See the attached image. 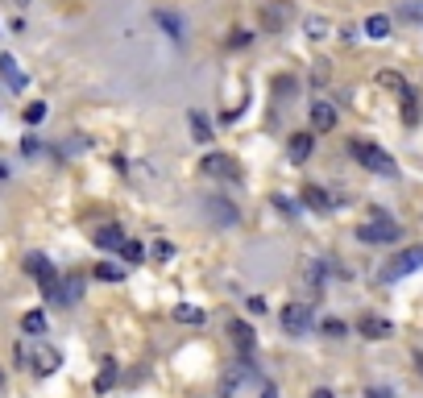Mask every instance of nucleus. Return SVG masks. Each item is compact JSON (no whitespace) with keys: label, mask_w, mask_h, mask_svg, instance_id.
<instances>
[{"label":"nucleus","mask_w":423,"mask_h":398,"mask_svg":"<svg viewBox=\"0 0 423 398\" xmlns=\"http://www.w3.org/2000/svg\"><path fill=\"white\" fill-rule=\"evenodd\" d=\"M116 378H120L116 361H112V357H104V361H100V374H96V395H108V390L116 386Z\"/></svg>","instance_id":"obj_19"},{"label":"nucleus","mask_w":423,"mask_h":398,"mask_svg":"<svg viewBox=\"0 0 423 398\" xmlns=\"http://www.w3.org/2000/svg\"><path fill=\"white\" fill-rule=\"evenodd\" d=\"M204 174H212V179H237V162L228 154H208L204 158Z\"/></svg>","instance_id":"obj_11"},{"label":"nucleus","mask_w":423,"mask_h":398,"mask_svg":"<svg viewBox=\"0 0 423 398\" xmlns=\"http://www.w3.org/2000/svg\"><path fill=\"white\" fill-rule=\"evenodd\" d=\"M58 365H62V353H58V349H50V345L33 349V374H42V378H46V374H54Z\"/></svg>","instance_id":"obj_13"},{"label":"nucleus","mask_w":423,"mask_h":398,"mask_svg":"<svg viewBox=\"0 0 423 398\" xmlns=\"http://www.w3.org/2000/svg\"><path fill=\"white\" fill-rule=\"evenodd\" d=\"M366 37H374V42H386L390 37V29H395V21L386 17V12H374V17H366Z\"/></svg>","instance_id":"obj_14"},{"label":"nucleus","mask_w":423,"mask_h":398,"mask_svg":"<svg viewBox=\"0 0 423 398\" xmlns=\"http://www.w3.org/2000/svg\"><path fill=\"white\" fill-rule=\"evenodd\" d=\"M245 311H249V316H266V299H262V295H249V299H245Z\"/></svg>","instance_id":"obj_33"},{"label":"nucleus","mask_w":423,"mask_h":398,"mask_svg":"<svg viewBox=\"0 0 423 398\" xmlns=\"http://www.w3.org/2000/svg\"><path fill=\"white\" fill-rule=\"evenodd\" d=\"M312 154V133H295L291 137V162H303Z\"/></svg>","instance_id":"obj_23"},{"label":"nucleus","mask_w":423,"mask_h":398,"mask_svg":"<svg viewBox=\"0 0 423 398\" xmlns=\"http://www.w3.org/2000/svg\"><path fill=\"white\" fill-rule=\"evenodd\" d=\"M357 332H361L366 341H386V336H395V324H390L386 316L366 311V316H361V324H357Z\"/></svg>","instance_id":"obj_9"},{"label":"nucleus","mask_w":423,"mask_h":398,"mask_svg":"<svg viewBox=\"0 0 423 398\" xmlns=\"http://www.w3.org/2000/svg\"><path fill=\"white\" fill-rule=\"evenodd\" d=\"M4 174H8V170H4V166H0V179H4Z\"/></svg>","instance_id":"obj_40"},{"label":"nucleus","mask_w":423,"mask_h":398,"mask_svg":"<svg viewBox=\"0 0 423 398\" xmlns=\"http://www.w3.org/2000/svg\"><path fill=\"white\" fill-rule=\"evenodd\" d=\"M228 46H233V50H241V46H249V33H245V29H233V37H228Z\"/></svg>","instance_id":"obj_36"},{"label":"nucleus","mask_w":423,"mask_h":398,"mask_svg":"<svg viewBox=\"0 0 423 398\" xmlns=\"http://www.w3.org/2000/svg\"><path fill=\"white\" fill-rule=\"evenodd\" d=\"M120 257H125V262H129V266H137V262H141V257H145V249H141V245H137V241H125V245H120Z\"/></svg>","instance_id":"obj_29"},{"label":"nucleus","mask_w":423,"mask_h":398,"mask_svg":"<svg viewBox=\"0 0 423 398\" xmlns=\"http://www.w3.org/2000/svg\"><path fill=\"white\" fill-rule=\"evenodd\" d=\"M303 29H307V37H328V17H320V12H312V17L303 21Z\"/></svg>","instance_id":"obj_24"},{"label":"nucleus","mask_w":423,"mask_h":398,"mask_svg":"<svg viewBox=\"0 0 423 398\" xmlns=\"http://www.w3.org/2000/svg\"><path fill=\"white\" fill-rule=\"evenodd\" d=\"M228 341H233V349L241 353V357H253V345H258V336H253V328L245 324V320H228Z\"/></svg>","instance_id":"obj_8"},{"label":"nucleus","mask_w":423,"mask_h":398,"mask_svg":"<svg viewBox=\"0 0 423 398\" xmlns=\"http://www.w3.org/2000/svg\"><path fill=\"white\" fill-rule=\"evenodd\" d=\"M399 17H403V21L423 25V0H403V4H399Z\"/></svg>","instance_id":"obj_28"},{"label":"nucleus","mask_w":423,"mask_h":398,"mask_svg":"<svg viewBox=\"0 0 423 398\" xmlns=\"http://www.w3.org/2000/svg\"><path fill=\"white\" fill-rule=\"evenodd\" d=\"M282 332H287V336H307V332H312V303H307V299L282 307Z\"/></svg>","instance_id":"obj_6"},{"label":"nucleus","mask_w":423,"mask_h":398,"mask_svg":"<svg viewBox=\"0 0 423 398\" xmlns=\"http://www.w3.org/2000/svg\"><path fill=\"white\" fill-rule=\"evenodd\" d=\"M191 137H195V141H208V137H212V125H208L204 112H191Z\"/></svg>","instance_id":"obj_25"},{"label":"nucleus","mask_w":423,"mask_h":398,"mask_svg":"<svg viewBox=\"0 0 423 398\" xmlns=\"http://www.w3.org/2000/svg\"><path fill=\"white\" fill-rule=\"evenodd\" d=\"M295 21V4L291 0H266L262 4V29L266 33H282Z\"/></svg>","instance_id":"obj_5"},{"label":"nucleus","mask_w":423,"mask_h":398,"mask_svg":"<svg viewBox=\"0 0 423 398\" xmlns=\"http://www.w3.org/2000/svg\"><path fill=\"white\" fill-rule=\"evenodd\" d=\"M0 386H4V370H0Z\"/></svg>","instance_id":"obj_41"},{"label":"nucleus","mask_w":423,"mask_h":398,"mask_svg":"<svg viewBox=\"0 0 423 398\" xmlns=\"http://www.w3.org/2000/svg\"><path fill=\"white\" fill-rule=\"evenodd\" d=\"M328 262H307L303 266V282H307V291H324V282H328Z\"/></svg>","instance_id":"obj_17"},{"label":"nucleus","mask_w":423,"mask_h":398,"mask_svg":"<svg viewBox=\"0 0 423 398\" xmlns=\"http://www.w3.org/2000/svg\"><path fill=\"white\" fill-rule=\"evenodd\" d=\"M415 270H423V245H407V249H399V253L386 262L382 278L395 282V278H407V274H415Z\"/></svg>","instance_id":"obj_4"},{"label":"nucleus","mask_w":423,"mask_h":398,"mask_svg":"<svg viewBox=\"0 0 423 398\" xmlns=\"http://www.w3.org/2000/svg\"><path fill=\"white\" fill-rule=\"evenodd\" d=\"M96 278H104V282H120V278H125V270H120V266H112V262H104V266H96Z\"/></svg>","instance_id":"obj_30"},{"label":"nucleus","mask_w":423,"mask_h":398,"mask_svg":"<svg viewBox=\"0 0 423 398\" xmlns=\"http://www.w3.org/2000/svg\"><path fill=\"white\" fill-rule=\"evenodd\" d=\"M42 116H46V104H29L25 108V125H37Z\"/></svg>","instance_id":"obj_34"},{"label":"nucleus","mask_w":423,"mask_h":398,"mask_svg":"<svg viewBox=\"0 0 423 398\" xmlns=\"http://www.w3.org/2000/svg\"><path fill=\"white\" fill-rule=\"evenodd\" d=\"M91 241H96L100 249H120V245H125L129 237H125V233H120L116 224H100V228L91 233Z\"/></svg>","instance_id":"obj_15"},{"label":"nucleus","mask_w":423,"mask_h":398,"mask_svg":"<svg viewBox=\"0 0 423 398\" xmlns=\"http://www.w3.org/2000/svg\"><path fill=\"white\" fill-rule=\"evenodd\" d=\"M332 125H336V108L328 100H312V129L316 133H328Z\"/></svg>","instance_id":"obj_12"},{"label":"nucleus","mask_w":423,"mask_h":398,"mask_svg":"<svg viewBox=\"0 0 423 398\" xmlns=\"http://www.w3.org/2000/svg\"><path fill=\"white\" fill-rule=\"evenodd\" d=\"M0 75H4V83H8L12 91H21V87H25V71L17 66V58H12V54H0Z\"/></svg>","instance_id":"obj_16"},{"label":"nucleus","mask_w":423,"mask_h":398,"mask_svg":"<svg viewBox=\"0 0 423 398\" xmlns=\"http://www.w3.org/2000/svg\"><path fill=\"white\" fill-rule=\"evenodd\" d=\"M258 398H278V386H274V382H262V386H258Z\"/></svg>","instance_id":"obj_37"},{"label":"nucleus","mask_w":423,"mask_h":398,"mask_svg":"<svg viewBox=\"0 0 423 398\" xmlns=\"http://www.w3.org/2000/svg\"><path fill=\"white\" fill-rule=\"evenodd\" d=\"M399 100H403V120H407V125H420V96H415V91L407 87V91H403Z\"/></svg>","instance_id":"obj_22"},{"label":"nucleus","mask_w":423,"mask_h":398,"mask_svg":"<svg viewBox=\"0 0 423 398\" xmlns=\"http://www.w3.org/2000/svg\"><path fill=\"white\" fill-rule=\"evenodd\" d=\"M357 241H366V245H395L399 241V224L386 212H370V220L357 224Z\"/></svg>","instance_id":"obj_2"},{"label":"nucleus","mask_w":423,"mask_h":398,"mask_svg":"<svg viewBox=\"0 0 423 398\" xmlns=\"http://www.w3.org/2000/svg\"><path fill=\"white\" fill-rule=\"evenodd\" d=\"M154 21H158V29H162L170 42H183V37H187V21H183L174 8H158V12H154Z\"/></svg>","instance_id":"obj_10"},{"label":"nucleus","mask_w":423,"mask_h":398,"mask_svg":"<svg viewBox=\"0 0 423 398\" xmlns=\"http://www.w3.org/2000/svg\"><path fill=\"white\" fill-rule=\"evenodd\" d=\"M21 332L37 341V336L46 332V311H42V307H33V311H25V316H21Z\"/></svg>","instance_id":"obj_20"},{"label":"nucleus","mask_w":423,"mask_h":398,"mask_svg":"<svg viewBox=\"0 0 423 398\" xmlns=\"http://www.w3.org/2000/svg\"><path fill=\"white\" fill-rule=\"evenodd\" d=\"M320 332H324V336H332V341H341V336H349V328H345V320H324V324H320Z\"/></svg>","instance_id":"obj_31"},{"label":"nucleus","mask_w":423,"mask_h":398,"mask_svg":"<svg viewBox=\"0 0 423 398\" xmlns=\"http://www.w3.org/2000/svg\"><path fill=\"white\" fill-rule=\"evenodd\" d=\"M79 299H83V278H79V274H66V278H62V291H58V303H62V307H75Z\"/></svg>","instance_id":"obj_18"},{"label":"nucleus","mask_w":423,"mask_h":398,"mask_svg":"<svg viewBox=\"0 0 423 398\" xmlns=\"http://www.w3.org/2000/svg\"><path fill=\"white\" fill-rule=\"evenodd\" d=\"M258 386H262L258 365H253L249 357H241L237 365H228V374H224V382H220V395L224 398H241L245 390H258Z\"/></svg>","instance_id":"obj_1"},{"label":"nucleus","mask_w":423,"mask_h":398,"mask_svg":"<svg viewBox=\"0 0 423 398\" xmlns=\"http://www.w3.org/2000/svg\"><path fill=\"white\" fill-rule=\"evenodd\" d=\"M174 320H179V324H204V311L191 307V303H179V307H174Z\"/></svg>","instance_id":"obj_27"},{"label":"nucleus","mask_w":423,"mask_h":398,"mask_svg":"<svg viewBox=\"0 0 423 398\" xmlns=\"http://www.w3.org/2000/svg\"><path fill=\"white\" fill-rule=\"evenodd\" d=\"M204 212H208V220H212L216 228H233V224L241 220L237 203H233V199H224V195H208V199H204Z\"/></svg>","instance_id":"obj_7"},{"label":"nucleus","mask_w":423,"mask_h":398,"mask_svg":"<svg viewBox=\"0 0 423 398\" xmlns=\"http://www.w3.org/2000/svg\"><path fill=\"white\" fill-rule=\"evenodd\" d=\"M353 158H357L361 166H370L374 174H386V179L399 174V162H395L382 145H374V141H353Z\"/></svg>","instance_id":"obj_3"},{"label":"nucleus","mask_w":423,"mask_h":398,"mask_svg":"<svg viewBox=\"0 0 423 398\" xmlns=\"http://www.w3.org/2000/svg\"><path fill=\"white\" fill-rule=\"evenodd\" d=\"M312 398H336V395H332V390H316Z\"/></svg>","instance_id":"obj_39"},{"label":"nucleus","mask_w":423,"mask_h":398,"mask_svg":"<svg viewBox=\"0 0 423 398\" xmlns=\"http://www.w3.org/2000/svg\"><path fill=\"white\" fill-rule=\"evenodd\" d=\"M17 4H29V0H17Z\"/></svg>","instance_id":"obj_42"},{"label":"nucleus","mask_w":423,"mask_h":398,"mask_svg":"<svg viewBox=\"0 0 423 398\" xmlns=\"http://www.w3.org/2000/svg\"><path fill=\"white\" fill-rule=\"evenodd\" d=\"M25 270H29L33 278H42V274H46V270H54V266H50V257H46V253H29V257H25Z\"/></svg>","instance_id":"obj_26"},{"label":"nucleus","mask_w":423,"mask_h":398,"mask_svg":"<svg viewBox=\"0 0 423 398\" xmlns=\"http://www.w3.org/2000/svg\"><path fill=\"white\" fill-rule=\"evenodd\" d=\"M378 79H382V87H390V91H399V96L407 91V83H403V75H395V71H382Z\"/></svg>","instance_id":"obj_32"},{"label":"nucleus","mask_w":423,"mask_h":398,"mask_svg":"<svg viewBox=\"0 0 423 398\" xmlns=\"http://www.w3.org/2000/svg\"><path fill=\"white\" fill-rule=\"evenodd\" d=\"M150 253H154L158 262H166V257H174V245H170V241H158V245H154Z\"/></svg>","instance_id":"obj_35"},{"label":"nucleus","mask_w":423,"mask_h":398,"mask_svg":"<svg viewBox=\"0 0 423 398\" xmlns=\"http://www.w3.org/2000/svg\"><path fill=\"white\" fill-rule=\"evenodd\" d=\"M366 398H395V395H390V390H382V386H374V390H370Z\"/></svg>","instance_id":"obj_38"},{"label":"nucleus","mask_w":423,"mask_h":398,"mask_svg":"<svg viewBox=\"0 0 423 398\" xmlns=\"http://www.w3.org/2000/svg\"><path fill=\"white\" fill-rule=\"evenodd\" d=\"M303 199H307V208H312V212H328V208H332V195H328L324 187H316V183H312V187H303Z\"/></svg>","instance_id":"obj_21"}]
</instances>
